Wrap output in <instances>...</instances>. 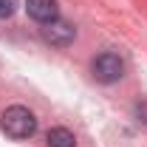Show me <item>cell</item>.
Instances as JSON below:
<instances>
[{"mask_svg":"<svg viewBox=\"0 0 147 147\" xmlns=\"http://www.w3.org/2000/svg\"><path fill=\"white\" fill-rule=\"evenodd\" d=\"M74 37H76V28H74L71 23H65V20H54V23H45L42 26V40L48 45L65 48V45L74 42Z\"/></svg>","mask_w":147,"mask_h":147,"instance_id":"obj_3","label":"cell"},{"mask_svg":"<svg viewBox=\"0 0 147 147\" xmlns=\"http://www.w3.org/2000/svg\"><path fill=\"white\" fill-rule=\"evenodd\" d=\"M91 71H93V79L102 82V85H113L125 76V59L113 51H102L99 57H93L91 62Z\"/></svg>","mask_w":147,"mask_h":147,"instance_id":"obj_2","label":"cell"},{"mask_svg":"<svg viewBox=\"0 0 147 147\" xmlns=\"http://www.w3.org/2000/svg\"><path fill=\"white\" fill-rule=\"evenodd\" d=\"M45 142H48V147H76V139L68 127H51Z\"/></svg>","mask_w":147,"mask_h":147,"instance_id":"obj_5","label":"cell"},{"mask_svg":"<svg viewBox=\"0 0 147 147\" xmlns=\"http://www.w3.org/2000/svg\"><path fill=\"white\" fill-rule=\"evenodd\" d=\"M17 11V0H0V20H9Z\"/></svg>","mask_w":147,"mask_h":147,"instance_id":"obj_6","label":"cell"},{"mask_svg":"<svg viewBox=\"0 0 147 147\" xmlns=\"http://www.w3.org/2000/svg\"><path fill=\"white\" fill-rule=\"evenodd\" d=\"M0 127H3L6 136H11V139H31L37 133V116L28 108H23V105H11V108L3 110Z\"/></svg>","mask_w":147,"mask_h":147,"instance_id":"obj_1","label":"cell"},{"mask_svg":"<svg viewBox=\"0 0 147 147\" xmlns=\"http://www.w3.org/2000/svg\"><path fill=\"white\" fill-rule=\"evenodd\" d=\"M136 116H139V122H147V99L136 105Z\"/></svg>","mask_w":147,"mask_h":147,"instance_id":"obj_7","label":"cell"},{"mask_svg":"<svg viewBox=\"0 0 147 147\" xmlns=\"http://www.w3.org/2000/svg\"><path fill=\"white\" fill-rule=\"evenodd\" d=\"M26 11H28L31 20L42 23V26L59 20V6H57V0H26Z\"/></svg>","mask_w":147,"mask_h":147,"instance_id":"obj_4","label":"cell"}]
</instances>
